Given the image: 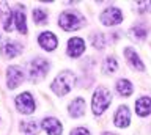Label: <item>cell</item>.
I'll return each mask as SVG.
<instances>
[{"label": "cell", "mask_w": 151, "mask_h": 135, "mask_svg": "<svg viewBox=\"0 0 151 135\" xmlns=\"http://www.w3.org/2000/svg\"><path fill=\"white\" fill-rule=\"evenodd\" d=\"M76 82H77V79H76V76L73 72L71 71H63L55 77L54 82H52V90H54L55 94L63 96V94H66V93H69L71 90H73Z\"/></svg>", "instance_id": "cell-1"}, {"label": "cell", "mask_w": 151, "mask_h": 135, "mask_svg": "<svg viewBox=\"0 0 151 135\" xmlns=\"http://www.w3.org/2000/svg\"><path fill=\"white\" fill-rule=\"evenodd\" d=\"M112 102V94L106 86H98L96 91L93 94V102H91V109L94 111V115H101L102 111L107 110V107Z\"/></svg>", "instance_id": "cell-2"}, {"label": "cell", "mask_w": 151, "mask_h": 135, "mask_svg": "<svg viewBox=\"0 0 151 135\" xmlns=\"http://www.w3.org/2000/svg\"><path fill=\"white\" fill-rule=\"evenodd\" d=\"M83 17L80 13H77L76 10H71V11H63L60 14V27L66 31H73V30H77L83 25Z\"/></svg>", "instance_id": "cell-3"}, {"label": "cell", "mask_w": 151, "mask_h": 135, "mask_svg": "<svg viewBox=\"0 0 151 135\" xmlns=\"http://www.w3.org/2000/svg\"><path fill=\"white\" fill-rule=\"evenodd\" d=\"M16 109L25 115H30L35 111V101H33L30 93H22L16 97Z\"/></svg>", "instance_id": "cell-4"}, {"label": "cell", "mask_w": 151, "mask_h": 135, "mask_svg": "<svg viewBox=\"0 0 151 135\" xmlns=\"http://www.w3.org/2000/svg\"><path fill=\"white\" fill-rule=\"evenodd\" d=\"M47 69H49V63L44 58H36L33 60L30 64V79L32 80H40L46 76Z\"/></svg>", "instance_id": "cell-5"}, {"label": "cell", "mask_w": 151, "mask_h": 135, "mask_svg": "<svg viewBox=\"0 0 151 135\" xmlns=\"http://www.w3.org/2000/svg\"><path fill=\"white\" fill-rule=\"evenodd\" d=\"M123 21V14L118 8H107L101 13V22L104 25H116Z\"/></svg>", "instance_id": "cell-6"}, {"label": "cell", "mask_w": 151, "mask_h": 135, "mask_svg": "<svg viewBox=\"0 0 151 135\" xmlns=\"http://www.w3.org/2000/svg\"><path fill=\"white\" fill-rule=\"evenodd\" d=\"M24 77H25V72L22 71V68H19V66L8 68L6 79H8V86H9V88L19 86V85H21V82L24 80Z\"/></svg>", "instance_id": "cell-7"}, {"label": "cell", "mask_w": 151, "mask_h": 135, "mask_svg": "<svg viewBox=\"0 0 151 135\" xmlns=\"http://www.w3.org/2000/svg\"><path fill=\"white\" fill-rule=\"evenodd\" d=\"M113 123H115L116 127H126V126H129L131 113H129V109H127L126 105H121L120 109L116 110L115 116H113Z\"/></svg>", "instance_id": "cell-8"}, {"label": "cell", "mask_w": 151, "mask_h": 135, "mask_svg": "<svg viewBox=\"0 0 151 135\" xmlns=\"http://www.w3.org/2000/svg\"><path fill=\"white\" fill-rule=\"evenodd\" d=\"M83 50H85V43H83V39L82 38H71L68 41V55L69 57H80V55L83 54Z\"/></svg>", "instance_id": "cell-9"}, {"label": "cell", "mask_w": 151, "mask_h": 135, "mask_svg": "<svg viewBox=\"0 0 151 135\" xmlns=\"http://www.w3.org/2000/svg\"><path fill=\"white\" fill-rule=\"evenodd\" d=\"M42 129H44L49 135H60L61 130H63V126H61V123L55 118H46L42 121Z\"/></svg>", "instance_id": "cell-10"}, {"label": "cell", "mask_w": 151, "mask_h": 135, "mask_svg": "<svg viewBox=\"0 0 151 135\" xmlns=\"http://www.w3.org/2000/svg\"><path fill=\"white\" fill-rule=\"evenodd\" d=\"M38 43H40V46L44 50H54L57 47V38H55L54 33H50V31L41 33L40 38H38Z\"/></svg>", "instance_id": "cell-11"}, {"label": "cell", "mask_w": 151, "mask_h": 135, "mask_svg": "<svg viewBox=\"0 0 151 135\" xmlns=\"http://www.w3.org/2000/svg\"><path fill=\"white\" fill-rule=\"evenodd\" d=\"M21 50H22L21 44L13 43V41H3V44H2V54H3L6 58L17 57V55L21 54Z\"/></svg>", "instance_id": "cell-12"}, {"label": "cell", "mask_w": 151, "mask_h": 135, "mask_svg": "<svg viewBox=\"0 0 151 135\" xmlns=\"http://www.w3.org/2000/svg\"><path fill=\"white\" fill-rule=\"evenodd\" d=\"M124 55H126V60L131 63V66L134 69H137V71H145L143 63H142V60L139 58V55H137V52L132 47H126L124 49Z\"/></svg>", "instance_id": "cell-13"}, {"label": "cell", "mask_w": 151, "mask_h": 135, "mask_svg": "<svg viewBox=\"0 0 151 135\" xmlns=\"http://www.w3.org/2000/svg\"><path fill=\"white\" fill-rule=\"evenodd\" d=\"M69 115L73 116V118H79V116H82L85 113V101L82 97H76V99L69 104Z\"/></svg>", "instance_id": "cell-14"}, {"label": "cell", "mask_w": 151, "mask_h": 135, "mask_svg": "<svg viewBox=\"0 0 151 135\" xmlns=\"http://www.w3.org/2000/svg\"><path fill=\"white\" fill-rule=\"evenodd\" d=\"M135 111L139 116H146L151 113V97H140L135 102Z\"/></svg>", "instance_id": "cell-15"}, {"label": "cell", "mask_w": 151, "mask_h": 135, "mask_svg": "<svg viewBox=\"0 0 151 135\" xmlns=\"http://www.w3.org/2000/svg\"><path fill=\"white\" fill-rule=\"evenodd\" d=\"M116 91L121 96H131L132 94V83L129 80H126V79H121V80L116 82Z\"/></svg>", "instance_id": "cell-16"}, {"label": "cell", "mask_w": 151, "mask_h": 135, "mask_svg": "<svg viewBox=\"0 0 151 135\" xmlns=\"http://www.w3.org/2000/svg\"><path fill=\"white\" fill-rule=\"evenodd\" d=\"M129 35H131V38L132 39H135V41H143L146 38V30H145V27H134L131 31H129Z\"/></svg>", "instance_id": "cell-17"}, {"label": "cell", "mask_w": 151, "mask_h": 135, "mask_svg": "<svg viewBox=\"0 0 151 135\" xmlns=\"http://www.w3.org/2000/svg\"><path fill=\"white\" fill-rule=\"evenodd\" d=\"M38 129H40V124H38L36 121H27V123L21 124V130L25 134H35Z\"/></svg>", "instance_id": "cell-18"}, {"label": "cell", "mask_w": 151, "mask_h": 135, "mask_svg": "<svg viewBox=\"0 0 151 135\" xmlns=\"http://www.w3.org/2000/svg\"><path fill=\"white\" fill-rule=\"evenodd\" d=\"M33 19H35L36 24H46V21H47L46 10H42V8H36V10H33Z\"/></svg>", "instance_id": "cell-19"}, {"label": "cell", "mask_w": 151, "mask_h": 135, "mask_svg": "<svg viewBox=\"0 0 151 135\" xmlns=\"http://www.w3.org/2000/svg\"><path fill=\"white\" fill-rule=\"evenodd\" d=\"M116 68H118V64H116V60L115 58H112V57L106 58V61H104V71L110 74V72H115Z\"/></svg>", "instance_id": "cell-20"}, {"label": "cell", "mask_w": 151, "mask_h": 135, "mask_svg": "<svg viewBox=\"0 0 151 135\" xmlns=\"http://www.w3.org/2000/svg\"><path fill=\"white\" fill-rule=\"evenodd\" d=\"M93 46H94L96 49L104 47V36H102V35H94V36H93Z\"/></svg>", "instance_id": "cell-21"}, {"label": "cell", "mask_w": 151, "mask_h": 135, "mask_svg": "<svg viewBox=\"0 0 151 135\" xmlns=\"http://www.w3.org/2000/svg\"><path fill=\"white\" fill-rule=\"evenodd\" d=\"M71 135H90V132L85 127H77V129H74L73 132H71Z\"/></svg>", "instance_id": "cell-22"}, {"label": "cell", "mask_w": 151, "mask_h": 135, "mask_svg": "<svg viewBox=\"0 0 151 135\" xmlns=\"http://www.w3.org/2000/svg\"><path fill=\"white\" fill-rule=\"evenodd\" d=\"M102 135H116V134H110V132H106V134H102Z\"/></svg>", "instance_id": "cell-23"}]
</instances>
